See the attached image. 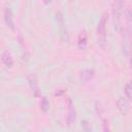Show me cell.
<instances>
[{
  "mask_svg": "<svg viewBox=\"0 0 132 132\" xmlns=\"http://www.w3.org/2000/svg\"><path fill=\"white\" fill-rule=\"evenodd\" d=\"M107 19H108V13L104 12L97 25V36H98V44L101 48L105 47L106 44V23H107Z\"/></svg>",
  "mask_w": 132,
  "mask_h": 132,
  "instance_id": "obj_1",
  "label": "cell"
},
{
  "mask_svg": "<svg viewBox=\"0 0 132 132\" xmlns=\"http://www.w3.org/2000/svg\"><path fill=\"white\" fill-rule=\"evenodd\" d=\"M123 7H124V2L123 1H114L112 3V6H111L112 19H113V24H114V29L116 30H119V28H120Z\"/></svg>",
  "mask_w": 132,
  "mask_h": 132,
  "instance_id": "obj_2",
  "label": "cell"
},
{
  "mask_svg": "<svg viewBox=\"0 0 132 132\" xmlns=\"http://www.w3.org/2000/svg\"><path fill=\"white\" fill-rule=\"evenodd\" d=\"M56 19L60 28V37L63 41H67L68 37H67V32H66V26H65V21H64V16L63 13L61 11H58L56 13Z\"/></svg>",
  "mask_w": 132,
  "mask_h": 132,
  "instance_id": "obj_3",
  "label": "cell"
},
{
  "mask_svg": "<svg viewBox=\"0 0 132 132\" xmlns=\"http://www.w3.org/2000/svg\"><path fill=\"white\" fill-rule=\"evenodd\" d=\"M67 103H68V108H67L66 122H67L68 126H71L75 121V109H74V104L70 98H68Z\"/></svg>",
  "mask_w": 132,
  "mask_h": 132,
  "instance_id": "obj_4",
  "label": "cell"
},
{
  "mask_svg": "<svg viewBox=\"0 0 132 132\" xmlns=\"http://www.w3.org/2000/svg\"><path fill=\"white\" fill-rule=\"evenodd\" d=\"M27 79H28V82H29V86L34 94L35 97H40V90H39V87H38V82H37V79L35 77V75L33 74H29L27 76Z\"/></svg>",
  "mask_w": 132,
  "mask_h": 132,
  "instance_id": "obj_5",
  "label": "cell"
},
{
  "mask_svg": "<svg viewBox=\"0 0 132 132\" xmlns=\"http://www.w3.org/2000/svg\"><path fill=\"white\" fill-rule=\"evenodd\" d=\"M1 61H2V64L5 68L7 69H10L13 65V59H12V56L11 54L8 52V51H4L1 55Z\"/></svg>",
  "mask_w": 132,
  "mask_h": 132,
  "instance_id": "obj_6",
  "label": "cell"
},
{
  "mask_svg": "<svg viewBox=\"0 0 132 132\" xmlns=\"http://www.w3.org/2000/svg\"><path fill=\"white\" fill-rule=\"evenodd\" d=\"M4 22H5V25L10 30H14L15 29L14 22H13V19H12V13H11V10H10L9 7H6L4 9Z\"/></svg>",
  "mask_w": 132,
  "mask_h": 132,
  "instance_id": "obj_7",
  "label": "cell"
},
{
  "mask_svg": "<svg viewBox=\"0 0 132 132\" xmlns=\"http://www.w3.org/2000/svg\"><path fill=\"white\" fill-rule=\"evenodd\" d=\"M117 106L122 114H127L129 112V103L124 97H119L117 101Z\"/></svg>",
  "mask_w": 132,
  "mask_h": 132,
  "instance_id": "obj_8",
  "label": "cell"
},
{
  "mask_svg": "<svg viewBox=\"0 0 132 132\" xmlns=\"http://www.w3.org/2000/svg\"><path fill=\"white\" fill-rule=\"evenodd\" d=\"M94 75H95L94 69H85V70H82V71L80 72V74H79V79H80V81H82V82H88V81H90V80L94 77Z\"/></svg>",
  "mask_w": 132,
  "mask_h": 132,
  "instance_id": "obj_9",
  "label": "cell"
},
{
  "mask_svg": "<svg viewBox=\"0 0 132 132\" xmlns=\"http://www.w3.org/2000/svg\"><path fill=\"white\" fill-rule=\"evenodd\" d=\"M87 42H88V38H87V34L86 32H81L78 36V41H77V45L78 48L80 50H85L87 46Z\"/></svg>",
  "mask_w": 132,
  "mask_h": 132,
  "instance_id": "obj_10",
  "label": "cell"
},
{
  "mask_svg": "<svg viewBox=\"0 0 132 132\" xmlns=\"http://www.w3.org/2000/svg\"><path fill=\"white\" fill-rule=\"evenodd\" d=\"M40 109L43 112H47L48 111V109H50V102L46 99V97H41V100H40Z\"/></svg>",
  "mask_w": 132,
  "mask_h": 132,
  "instance_id": "obj_11",
  "label": "cell"
},
{
  "mask_svg": "<svg viewBox=\"0 0 132 132\" xmlns=\"http://www.w3.org/2000/svg\"><path fill=\"white\" fill-rule=\"evenodd\" d=\"M125 95L129 101H132V86L129 82L125 87Z\"/></svg>",
  "mask_w": 132,
  "mask_h": 132,
  "instance_id": "obj_12",
  "label": "cell"
},
{
  "mask_svg": "<svg viewBox=\"0 0 132 132\" xmlns=\"http://www.w3.org/2000/svg\"><path fill=\"white\" fill-rule=\"evenodd\" d=\"M81 128L84 132H92V127L88 121H81Z\"/></svg>",
  "mask_w": 132,
  "mask_h": 132,
  "instance_id": "obj_13",
  "label": "cell"
},
{
  "mask_svg": "<svg viewBox=\"0 0 132 132\" xmlns=\"http://www.w3.org/2000/svg\"><path fill=\"white\" fill-rule=\"evenodd\" d=\"M125 14H126V19L128 22L132 23V7H127L126 8V11H125Z\"/></svg>",
  "mask_w": 132,
  "mask_h": 132,
  "instance_id": "obj_14",
  "label": "cell"
},
{
  "mask_svg": "<svg viewBox=\"0 0 132 132\" xmlns=\"http://www.w3.org/2000/svg\"><path fill=\"white\" fill-rule=\"evenodd\" d=\"M103 132H111L110 129H109V127H108V125H107V122L106 121L103 122Z\"/></svg>",
  "mask_w": 132,
  "mask_h": 132,
  "instance_id": "obj_15",
  "label": "cell"
},
{
  "mask_svg": "<svg viewBox=\"0 0 132 132\" xmlns=\"http://www.w3.org/2000/svg\"><path fill=\"white\" fill-rule=\"evenodd\" d=\"M64 93H65L64 90H59V91H57V92L55 93V95H56V96H60V95H62V94H64Z\"/></svg>",
  "mask_w": 132,
  "mask_h": 132,
  "instance_id": "obj_16",
  "label": "cell"
},
{
  "mask_svg": "<svg viewBox=\"0 0 132 132\" xmlns=\"http://www.w3.org/2000/svg\"><path fill=\"white\" fill-rule=\"evenodd\" d=\"M129 64H130V67H132V52H131V55H130V59H129Z\"/></svg>",
  "mask_w": 132,
  "mask_h": 132,
  "instance_id": "obj_17",
  "label": "cell"
}]
</instances>
